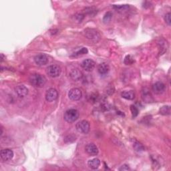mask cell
<instances>
[{"instance_id":"obj_15","label":"cell","mask_w":171,"mask_h":171,"mask_svg":"<svg viewBox=\"0 0 171 171\" xmlns=\"http://www.w3.org/2000/svg\"><path fill=\"white\" fill-rule=\"evenodd\" d=\"M70 77L72 78V80L75 81H78L82 78V73L81 71L79 70L78 69H74L71 71L70 74Z\"/></svg>"},{"instance_id":"obj_25","label":"cell","mask_w":171,"mask_h":171,"mask_svg":"<svg viewBox=\"0 0 171 171\" xmlns=\"http://www.w3.org/2000/svg\"><path fill=\"white\" fill-rule=\"evenodd\" d=\"M114 8L115 9H118V10L120 11H123V10H126L128 8L129 5H115Z\"/></svg>"},{"instance_id":"obj_10","label":"cell","mask_w":171,"mask_h":171,"mask_svg":"<svg viewBox=\"0 0 171 171\" xmlns=\"http://www.w3.org/2000/svg\"><path fill=\"white\" fill-rule=\"evenodd\" d=\"M166 86L165 84L163 83L162 82H157L154 83L153 86V90L155 94H160L163 93L165 91Z\"/></svg>"},{"instance_id":"obj_6","label":"cell","mask_w":171,"mask_h":171,"mask_svg":"<svg viewBox=\"0 0 171 171\" xmlns=\"http://www.w3.org/2000/svg\"><path fill=\"white\" fill-rule=\"evenodd\" d=\"M68 96L69 98V99H71L72 100L78 101L79 100H80L82 96V91L76 88H72V89H71L69 92Z\"/></svg>"},{"instance_id":"obj_14","label":"cell","mask_w":171,"mask_h":171,"mask_svg":"<svg viewBox=\"0 0 171 171\" xmlns=\"http://www.w3.org/2000/svg\"><path fill=\"white\" fill-rule=\"evenodd\" d=\"M15 91L18 96L20 98L26 97L28 94V89L24 85H20L15 88Z\"/></svg>"},{"instance_id":"obj_19","label":"cell","mask_w":171,"mask_h":171,"mask_svg":"<svg viewBox=\"0 0 171 171\" xmlns=\"http://www.w3.org/2000/svg\"><path fill=\"white\" fill-rule=\"evenodd\" d=\"M160 114L164 116L169 115L170 114V107L169 106H163L160 109Z\"/></svg>"},{"instance_id":"obj_16","label":"cell","mask_w":171,"mask_h":171,"mask_svg":"<svg viewBox=\"0 0 171 171\" xmlns=\"http://www.w3.org/2000/svg\"><path fill=\"white\" fill-rule=\"evenodd\" d=\"M88 165L90 169L93 170H96L98 169V167L100 165V161L98 158H93L91 159L88 162Z\"/></svg>"},{"instance_id":"obj_12","label":"cell","mask_w":171,"mask_h":171,"mask_svg":"<svg viewBox=\"0 0 171 171\" xmlns=\"http://www.w3.org/2000/svg\"><path fill=\"white\" fill-rule=\"evenodd\" d=\"M85 150L86 153L90 156H96L98 154V149L96 145L93 143L88 144L85 147Z\"/></svg>"},{"instance_id":"obj_20","label":"cell","mask_w":171,"mask_h":171,"mask_svg":"<svg viewBox=\"0 0 171 171\" xmlns=\"http://www.w3.org/2000/svg\"><path fill=\"white\" fill-rule=\"evenodd\" d=\"M134 62V60L131 55H128L126 56V58L124 59V63L126 65H131Z\"/></svg>"},{"instance_id":"obj_29","label":"cell","mask_w":171,"mask_h":171,"mask_svg":"<svg viewBox=\"0 0 171 171\" xmlns=\"http://www.w3.org/2000/svg\"><path fill=\"white\" fill-rule=\"evenodd\" d=\"M1 57H2V58H1V62H3V60H4V55H3V54H2H2H1Z\"/></svg>"},{"instance_id":"obj_28","label":"cell","mask_w":171,"mask_h":171,"mask_svg":"<svg viewBox=\"0 0 171 171\" xmlns=\"http://www.w3.org/2000/svg\"><path fill=\"white\" fill-rule=\"evenodd\" d=\"M76 18H77V20L78 21H82V20H83V19H84V15H82V14H78L76 15Z\"/></svg>"},{"instance_id":"obj_18","label":"cell","mask_w":171,"mask_h":171,"mask_svg":"<svg viewBox=\"0 0 171 171\" xmlns=\"http://www.w3.org/2000/svg\"><path fill=\"white\" fill-rule=\"evenodd\" d=\"M121 96L123 98H125L128 100H132L134 99L135 94L133 91H124L122 92Z\"/></svg>"},{"instance_id":"obj_7","label":"cell","mask_w":171,"mask_h":171,"mask_svg":"<svg viewBox=\"0 0 171 171\" xmlns=\"http://www.w3.org/2000/svg\"><path fill=\"white\" fill-rule=\"evenodd\" d=\"M58 91L53 88H50L46 93V99L47 102H53L58 98Z\"/></svg>"},{"instance_id":"obj_17","label":"cell","mask_w":171,"mask_h":171,"mask_svg":"<svg viewBox=\"0 0 171 171\" xmlns=\"http://www.w3.org/2000/svg\"><path fill=\"white\" fill-rule=\"evenodd\" d=\"M109 66L106 63H102V64H100L98 66V71L101 75L106 74L109 72Z\"/></svg>"},{"instance_id":"obj_9","label":"cell","mask_w":171,"mask_h":171,"mask_svg":"<svg viewBox=\"0 0 171 171\" xmlns=\"http://www.w3.org/2000/svg\"><path fill=\"white\" fill-rule=\"evenodd\" d=\"M34 61L38 66H44L48 62V58L44 53H40V54L35 56Z\"/></svg>"},{"instance_id":"obj_24","label":"cell","mask_w":171,"mask_h":171,"mask_svg":"<svg viewBox=\"0 0 171 171\" xmlns=\"http://www.w3.org/2000/svg\"><path fill=\"white\" fill-rule=\"evenodd\" d=\"M134 147L136 149V150L137 151H141V150H144V147L143 146H142L140 143H139L138 142H135L134 144Z\"/></svg>"},{"instance_id":"obj_8","label":"cell","mask_w":171,"mask_h":171,"mask_svg":"<svg viewBox=\"0 0 171 171\" xmlns=\"http://www.w3.org/2000/svg\"><path fill=\"white\" fill-rule=\"evenodd\" d=\"M141 96H142V100H143L145 102L150 103V102H153L154 101V99H153V96H152L150 92L147 88H144L142 90Z\"/></svg>"},{"instance_id":"obj_4","label":"cell","mask_w":171,"mask_h":171,"mask_svg":"<svg viewBox=\"0 0 171 171\" xmlns=\"http://www.w3.org/2000/svg\"><path fill=\"white\" fill-rule=\"evenodd\" d=\"M84 34L86 38L94 42H98L100 38V35L98 31L94 29H86L84 31Z\"/></svg>"},{"instance_id":"obj_26","label":"cell","mask_w":171,"mask_h":171,"mask_svg":"<svg viewBox=\"0 0 171 171\" xmlns=\"http://www.w3.org/2000/svg\"><path fill=\"white\" fill-rule=\"evenodd\" d=\"M164 20H165V22L168 25H169V26H170L171 20H170V13H168L165 15V16H164Z\"/></svg>"},{"instance_id":"obj_21","label":"cell","mask_w":171,"mask_h":171,"mask_svg":"<svg viewBox=\"0 0 171 171\" xmlns=\"http://www.w3.org/2000/svg\"><path fill=\"white\" fill-rule=\"evenodd\" d=\"M112 18V14L111 12H107V13L104 15V17L103 18V21L104 23H108V22H109L110 20H111V19Z\"/></svg>"},{"instance_id":"obj_2","label":"cell","mask_w":171,"mask_h":171,"mask_svg":"<svg viewBox=\"0 0 171 171\" xmlns=\"http://www.w3.org/2000/svg\"><path fill=\"white\" fill-rule=\"evenodd\" d=\"M64 120L68 123L74 122L79 118V112L76 109L68 110L64 114Z\"/></svg>"},{"instance_id":"obj_3","label":"cell","mask_w":171,"mask_h":171,"mask_svg":"<svg viewBox=\"0 0 171 171\" xmlns=\"http://www.w3.org/2000/svg\"><path fill=\"white\" fill-rule=\"evenodd\" d=\"M76 127L79 132L82 134H88L90 131V125L89 122H88L87 120H82L77 123Z\"/></svg>"},{"instance_id":"obj_27","label":"cell","mask_w":171,"mask_h":171,"mask_svg":"<svg viewBox=\"0 0 171 171\" xmlns=\"http://www.w3.org/2000/svg\"><path fill=\"white\" fill-rule=\"evenodd\" d=\"M120 170H130L131 169H130V167L127 165V164H124V165H122L121 167L120 168Z\"/></svg>"},{"instance_id":"obj_11","label":"cell","mask_w":171,"mask_h":171,"mask_svg":"<svg viewBox=\"0 0 171 171\" xmlns=\"http://www.w3.org/2000/svg\"><path fill=\"white\" fill-rule=\"evenodd\" d=\"M82 67L86 71L90 72L93 70L95 67V62L91 59L84 60L82 63Z\"/></svg>"},{"instance_id":"obj_5","label":"cell","mask_w":171,"mask_h":171,"mask_svg":"<svg viewBox=\"0 0 171 171\" xmlns=\"http://www.w3.org/2000/svg\"><path fill=\"white\" fill-rule=\"evenodd\" d=\"M47 74L52 78L58 77L61 74V68L58 65H51L47 68Z\"/></svg>"},{"instance_id":"obj_13","label":"cell","mask_w":171,"mask_h":171,"mask_svg":"<svg viewBox=\"0 0 171 171\" xmlns=\"http://www.w3.org/2000/svg\"><path fill=\"white\" fill-rule=\"evenodd\" d=\"M14 157V152L11 149H3L1 151V158L4 160H10Z\"/></svg>"},{"instance_id":"obj_22","label":"cell","mask_w":171,"mask_h":171,"mask_svg":"<svg viewBox=\"0 0 171 171\" xmlns=\"http://www.w3.org/2000/svg\"><path fill=\"white\" fill-rule=\"evenodd\" d=\"M131 112H132V116L133 118H135V117H137L138 115V110L137 107L135 106H133L132 105L131 106Z\"/></svg>"},{"instance_id":"obj_23","label":"cell","mask_w":171,"mask_h":171,"mask_svg":"<svg viewBox=\"0 0 171 171\" xmlns=\"http://www.w3.org/2000/svg\"><path fill=\"white\" fill-rule=\"evenodd\" d=\"M88 53V50L86 47H82L81 50H79L77 52H76L74 53V56H80V55H83V54H86Z\"/></svg>"},{"instance_id":"obj_1","label":"cell","mask_w":171,"mask_h":171,"mask_svg":"<svg viewBox=\"0 0 171 171\" xmlns=\"http://www.w3.org/2000/svg\"><path fill=\"white\" fill-rule=\"evenodd\" d=\"M30 82L34 86L37 88L43 87L46 83V78L40 74H33L30 76Z\"/></svg>"}]
</instances>
